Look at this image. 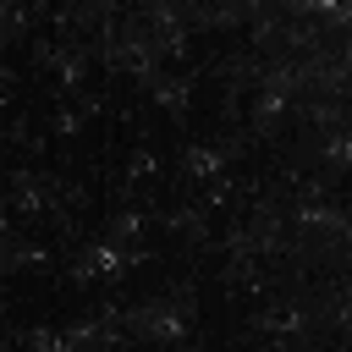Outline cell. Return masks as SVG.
Masks as SVG:
<instances>
[]
</instances>
